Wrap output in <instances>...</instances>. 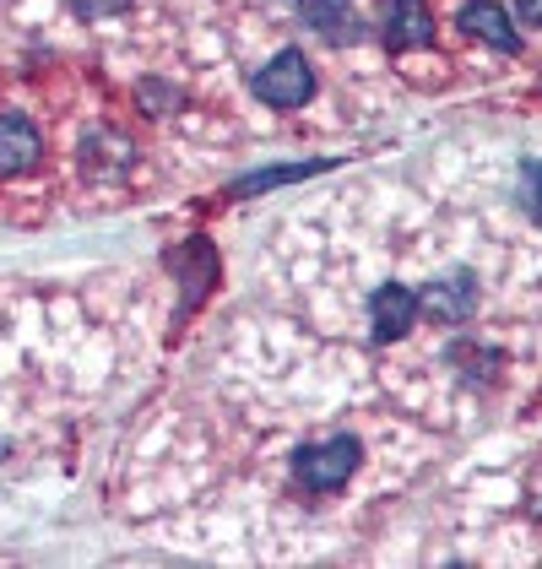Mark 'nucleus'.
<instances>
[{"label":"nucleus","instance_id":"f257e3e1","mask_svg":"<svg viewBox=\"0 0 542 569\" xmlns=\"http://www.w3.org/2000/svg\"><path fill=\"white\" fill-rule=\"evenodd\" d=\"M359 439L337 435L325 439V445H310V450H299L293 456V472L304 478V488H315V493H331V488H342V482L359 472Z\"/></svg>","mask_w":542,"mask_h":569},{"label":"nucleus","instance_id":"f03ea898","mask_svg":"<svg viewBox=\"0 0 542 569\" xmlns=\"http://www.w3.org/2000/svg\"><path fill=\"white\" fill-rule=\"evenodd\" d=\"M310 92H315V77H310V66H304L299 49L277 54L271 66L255 71V98L271 103V109H299V103H310Z\"/></svg>","mask_w":542,"mask_h":569},{"label":"nucleus","instance_id":"7ed1b4c3","mask_svg":"<svg viewBox=\"0 0 542 569\" xmlns=\"http://www.w3.org/2000/svg\"><path fill=\"white\" fill-rule=\"evenodd\" d=\"M369 320H374V337H380V342H402L406 331H412V320H418V293L402 288V282L374 288V299H369Z\"/></svg>","mask_w":542,"mask_h":569},{"label":"nucleus","instance_id":"20e7f679","mask_svg":"<svg viewBox=\"0 0 542 569\" xmlns=\"http://www.w3.org/2000/svg\"><path fill=\"white\" fill-rule=\"evenodd\" d=\"M418 305L429 309L434 320H466L478 309V277L472 271H445V277H429L423 299Z\"/></svg>","mask_w":542,"mask_h":569},{"label":"nucleus","instance_id":"39448f33","mask_svg":"<svg viewBox=\"0 0 542 569\" xmlns=\"http://www.w3.org/2000/svg\"><path fill=\"white\" fill-rule=\"evenodd\" d=\"M39 158H44V141H39V131H33V120H22V114H0V179L28 174Z\"/></svg>","mask_w":542,"mask_h":569},{"label":"nucleus","instance_id":"423d86ee","mask_svg":"<svg viewBox=\"0 0 542 569\" xmlns=\"http://www.w3.org/2000/svg\"><path fill=\"white\" fill-rule=\"evenodd\" d=\"M434 39V17L423 0H385V44L391 49H423Z\"/></svg>","mask_w":542,"mask_h":569},{"label":"nucleus","instance_id":"0eeeda50","mask_svg":"<svg viewBox=\"0 0 542 569\" xmlns=\"http://www.w3.org/2000/svg\"><path fill=\"white\" fill-rule=\"evenodd\" d=\"M461 28H466L472 39H483L489 49H504V54L521 44V39H515V22H510V17L499 11L494 0H472V6L461 11Z\"/></svg>","mask_w":542,"mask_h":569},{"label":"nucleus","instance_id":"6e6552de","mask_svg":"<svg viewBox=\"0 0 542 569\" xmlns=\"http://www.w3.org/2000/svg\"><path fill=\"white\" fill-rule=\"evenodd\" d=\"M304 17H310V28L325 33L331 44H353L359 39V22H353V6H342V0H293Z\"/></svg>","mask_w":542,"mask_h":569},{"label":"nucleus","instance_id":"1a4fd4ad","mask_svg":"<svg viewBox=\"0 0 542 569\" xmlns=\"http://www.w3.org/2000/svg\"><path fill=\"white\" fill-rule=\"evenodd\" d=\"M325 163H288V169H267V174H250L239 179V196H255V190H271V184H299V179L320 174Z\"/></svg>","mask_w":542,"mask_h":569},{"label":"nucleus","instance_id":"9d476101","mask_svg":"<svg viewBox=\"0 0 542 569\" xmlns=\"http://www.w3.org/2000/svg\"><path fill=\"white\" fill-rule=\"evenodd\" d=\"M521 196H526V212L542 222V163H521Z\"/></svg>","mask_w":542,"mask_h":569},{"label":"nucleus","instance_id":"9b49d317","mask_svg":"<svg viewBox=\"0 0 542 569\" xmlns=\"http://www.w3.org/2000/svg\"><path fill=\"white\" fill-rule=\"evenodd\" d=\"M141 98H147V109H152V114H163V109H169V98H174V92L163 88V82H141Z\"/></svg>","mask_w":542,"mask_h":569},{"label":"nucleus","instance_id":"f8f14e48","mask_svg":"<svg viewBox=\"0 0 542 569\" xmlns=\"http://www.w3.org/2000/svg\"><path fill=\"white\" fill-rule=\"evenodd\" d=\"M77 11H88V17H103V11H120L126 0H71Z\"/></svg>","mask_w":542,"mask_h":569},{"label":"nucleus","instance_id":"ddd939ff","mask_svg":"<svg viewBox=\"0 0 542 569\" xmlns=\"http://www.w3.org/2000/svg\"><path fill=\"white\" fill-rule=\"evenodd\" d=\"M515 11H521V17H526V22H542V0H521V6H515Z\"/></svg>","mask_w":542,"mask_h":569}]
</instances>
